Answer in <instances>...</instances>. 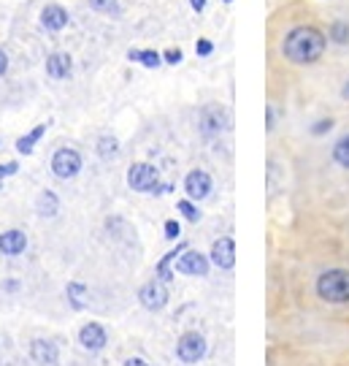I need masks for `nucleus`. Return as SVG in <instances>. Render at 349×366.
Listing matches in <instances>:
<instances>
[{
    "label": "nucleus",
    "instance_id": "1",
    "mask_svg": "<svg viewBox=\"0 0 349 366\" xmlns=\"http://www.w3.org/2000/svg\"><path fill=\"white\" fill-rule=\"evenodd\" d=\"M325 46L327 38L322 30H317L311 24H298L284 36L282 52L284 57L295 66H311L325 54Z\"/></svg>",
    "mask_w": 349,
    "mask_h": 366
},
{
    "label": "nucleus",
    "instance_id": "2",
    "mask_svg": "<svg viewBox=\"0 0 349 366\" xmlns=\"http://www.w3.org/2000/svg\"><path fill=\"white\" fill-rule=\"evenodd\" d=\"M128 187L135 193H147V196H160V193H171V184H160V171L152 163H133L128 168Z\"/></svg>",
    "mask_w": 349,
    "mask_h": 366
},
{
    "label": "nucleus",
    "instance_id": "3",
    "mask_svg": "<svg viewBox=\"0 0 349 366\" xmlns=\"http://www.w3.org/2000/svg\"><path fill=\"white\" fill-rule=\"evenodd\" d=\"M317 296L327 304H349V272L330 269L317 279Z\"/></svg>",
    "mask_w": 349,
    "mask_h": 366
},
{
    "label": "nucleus",
    "instance_id": "4",
    "mask_svg": "<svg viewBox=\"0 0 349 366\" xmlns=\"http://www.w3.org/2000/svg\"><path fill=\"white\" fill-rule=\"evenodd\" d=\"M206 353H209V342H206V337L198 334V331H187V334H181L179 342H176V358L187 366L203 361Z\"/></svg>",
    "mask_w": 349,
    "mask_h": 366
},
{
    "label": "nucleus",
    "instance_id": "5",
    "mask_svg": "<svg viewBox=\"0 0 349 366\" xmlns=\"http://www.w3.org/2000/svg\"><path fill=\"white\" fill-rule=\"evenodd\" d=\"M52 174L57 177V180H76L79 177V171H82V166H84V161H82V155L73 149V147H60L54 155H52Z\"/></svg>",
    "mask_w": 349,
    "mask_h": 366
},
{
    "label": "nucleus",
    "instance_id": "6",
    "mask_svg": "<svg viewBox=\"0 0 349 366\" xmlns=\"http://www.w3.org/2000/svg\"><path fill=\"white\" fill-rule=\"evenodd\" d=\"M228 125H230L228 112L219 103H206L198 112V128H200L203 136H219L222 131H228Z\"/></svg>",
    "mask_w": 349,
    "mask_h": 366
},
{
    "label": "nucleus",
    "instance_id": "7",
    "mask_svg": "<svg viewBox=\"0 0 349 366\" xmlns=\"http://www.w3.org/2000/svg\"><path fill=\"white\" fill-rule=\"evenodd\" d=\"M168 282H163L160 277H154L149 279L147 285H141V291H138V301H141V307L144 309H149V312H160L165 304H168Z\"/></svg>",
    "mask_w": 349,
    "mask_h": 366
},
{
    "label": "nucleus",
    "instance_id": "8",
    "mask_svg": "<svg viewBox=\"0 0 349 366\" xmlns=\"http://www.w3.org/2000/svg\"><path fill=\"white\" fill-rule=\"evenodd\" d=\"M211 177H209V171H203V168H195V171H190L187 177H184V193H187V198L190 201H203V198H209L211 196Z\"/></svg>",
    "mask_w": 349,
    "mask_h": 366
},
{
    "label": "nucleus",
    "instance_id": "9",
    "mask_svg": "<svg viewBox=\"0 0 349 366\" xmlns=\"http://www.w3.org/2000/svg\"><path fill=\"white\" fill-rule=\"evenodd\" d=\"M79 344H82L84 350H89V353H98V350H103V347L109 344V331L95 321L84 323V325L79 328Z\"/></svg>",
    "mask_w": 349,
    "mask_h": 366
},
{
    "label": "nucleus",
    "instance_id": "10",
    "mask_svg": "<svg viewBox=\"0 0 349 366\" xmlns=\"http://www.w3.org/2000/svg\"><path fill=\"white\" fill-rule=\"evenodd\" d=\"M176 272L187 277H206L209 274V258L195 250H184L176 258Z\"/></svg>",
    "mask_w": 349,
    "mask_h": 366
},
{
    "label": "nucleus",
    "instance_id": "11",
    "mask_svg": "<svg viewBox=\"0 0 349 366\" xmlns=\"http://www.w3.org/2000/svg\"><path fill=\"white\" fill-rule=\"evenodd\" d=\"M209 261H211L214 266H219V269L230 272V269L236 266V242H233L230 236L217 239V242L211 244V255H209Z\"/></svg>",
    "mask_w": 349,
    "mask_h": 366
},
{
    "label": "nucleus",
    "instance_id": "12",
    "mask_svg": "<svg viewBox=\"0 0 349 366\" xmlns=\"http://www.w3.org/2000/svg\"><path fill=\"white\" fill-rule=\"evenodd\" d=\"M30 358L38 366H54L60 361V347L52 339H33L30 342Z\"/></svg>",
    "mask_w": 349,
    "mask_h": 366
},
{
    "label": "nucleus",
    "instance_id": "13",
    "mask_svg": "<svg viewBox=\"0 0 349 366\" xmlns=\"http://www.w3.org/2000/svg\"><path fill=\"white\" fill-rule=\"evenodd\" d=\"M24 250H27V236H24V230L8 228L0 233V255L17 258V255H22Z\"/></svg>",
    "mask_w": 349,
    "mask_h": 366
},
{
    "label": "nucleus",
    "instance_id": "14",
    "mask_svg": "<svg viewBox=\"0 0 349 366\" xmlns=\"http://www.w3.org/2000/svg\"><path fill=\"white\" fill-rule=\"evenodd\" d=\"M41 24H44L46 30H52V33H60V30L68 27V11L60 3H49V6H44V11H41Z\"/></svg>",
    "mask_w": 349,
    "mask_h": 366
},
{
    "label": "nucleus",
    "instance_id": "15",
    "mask_svg": "<svg viewBox=\"0 0 349 366\" xmlns=\"http://www.w3.org/2000/svg\"><path fill=\"white\" fill-rule=\"evenodd\" d=\"M70 71H73L70 54H66V52H54V54L46 57V73H49L52 79H68Z\"/></svg>",
    "mask_w": 349,
    "mask_h": 366
},
{
    "label": "nucleus",
    "instance_id": "16",
    "mask_svg": "<svg viewBox=\"0 0 349 366\" xmlns=\"http://www.w3.org/2000/svg\"><path fill=\"white\" fill-rule=\"evenodd\" d=\"M66 296H68L70 309H76V312H84L89 307V288L84 282H68Z\"/></svg>",
    "mask_w": 349,
    "mask_h": 366
},
{
    "label": "nucleus",
    "instance_id": "17",
    "mask_svg": "<svg viewBox=\"0 0 349 366\" xmlns=\"http://www.w3.org/2000/svg\"><path fill=\"white\" fill-rule=\"evenodd\" d=\"M46 128H49V122H41V125H36L30 133H24V136L17 138V152H20V155H30V152L36 149V144L44 138Z\"/></svg>",
    "mask_w": 349,
    "mask_h": 366
},
{
    "label": "nucleus",
    "instance_id": "18",
    "mask_svg": "<svg viewBox=\"0 0 349 366\" xmlns=\"http://www.w3.org/2000/svg\"><path fill=\"white\" fill-rule=\"evenodd\" d=\"M36 212H38L41 217H54V214L60 212V198H57V193L41 190L38 198H36Z\"/></svg>",
    "mask_w": 349,
    "mask_h": 366
},
{
    "label": "nucleus",
    "instance_id": "19",
    "mask_svg": "<svg viewBox=\"0 0 349 366\" xmlns=\"http://www.w3.org/2000/svg\"><path fill=\"white\" fill-rule=\"evenodd\" d=\"M98 158L101 161H106V163H111V161H117V155H119V138L117 136H101L98 138Z\"/></svg>",
    "mask_w": 349,
    "mask_h": 366
},
{
    "label": "nucleus",
    "instance_id": "20",
    "mask_svg": "<svg viewBox=\"0 0 349 366\" xmlns=\"http://www.w3.org/2000/svg\"><path fill=\"white\" fill-rule=\"evenodd\" d=\"M128 57H131L133 63L147 66V68H157V66H160V60H163V54H157L154 49H131V52H128Z\"/></svg>",
    "mask_w": 349,
    "mask_h": 366
},
{
    "label": "nucleus",
    "instance_id": "21",
    "mask_svg": "<svg viewBox=\"0 0 349 366\" xmlns=\"http://www.w3.org/2000/svg\"><path fill=\"white\" fill-rule=\"evenodd\" d=\"M333 161L339 163L341 168H349V133L333 144Z\"/></svg>",
    "mask_w": 349,
    "mask_h": 366
},
{
    "label": "nucleus",
    "instance_id": "22",
    "mask_svg": "<svg viewBox=\"0 0 349 366\" xmlns=\"http://www.w3.org/2000/svg\"><path fill=\"white\" fill-rule=\"evenodd\" d=\"M89 8H95L98 14H111V17H119L122 8H119V0H87Z\"/></svg>",
    "mask_w": 349,
    "mask_h": 366
},
{
    "label": "nucleus",
    "instance_id": "23",
    "mask_svg": "<svg viewBox=\"0 0 349 366\" xmlns=\"http://www.w3.org/2000/svg\"><path fill=\"white\" fill-rule=\"evenodd\" d=\"M330 41H336V44H349V24L344 20H336V22L330 24Z\"/></svg>",
    "mask_w": 349,
    "mask_h": 366
},
{
    "label": "nucleus",
    "instance_id": "24",
    "mask_svg": "<svg viewBox=\"0 0 349 366\" xmlns=\"http://www.w3.org/2000/svg\"><path fill=\"white\" fill-rule=\"evenodd\" d=\"M176 209H179L190 223H198V220H200V209H198V204L195 201H190V198H181V201L176 204Z\"/></svg>",
    "mask_w": 349,
    "mask_h": 366
},
{
    "label": "nucleus",
    "instance_id": "25",
    "mask_svg": "<svg viewBox=\"0 0 349 366\" xmlns=\"http://www.w3.org/2000/svg\"><path fill=\"white\" fill-rule=\"evenodd\" d=\"M179 233H181V226H179L176 220H165V239H168V242H176Z\"/></svg>",
    "mask_w": 349,
    "mask_h": 366
},
{
    "label": "nucleus",
    "instance_id": "26",
    "mask_svg": "<svg viewBox=\"0 0 349 366\" xmlns=\"http://www.w3.org/2000/svg\"><path fill=\"white\" fill-rule=\"evenodd\" d=\"M181 57H184V54H181V49H165V52H163V60H165L168 66H179V63H181Z\"/></svg>",
    "mask_w": 349,
    "mask_h": 366
},
{
    "label": "nucleus",
    "instance_id": "27",
    "mask_svg": "<svg viewBox=\"0 0 349 366\" xmlns=\"http://www.w3.org/2000/svg\"><path fill=\"white\" fill-rule=\"evenodd\" d=\"M20 171V163H0V180H6V177H14Z\"/></svg>",
    "mask_w": 349,
    "mask_h": 366
},
{
    "label": "nucleus",
    "instance_id": "28",
    "mask_svg": "<svg viewBox=\"0 0 349 366\" xmlns=\"http://www.w3.org/2000/svg\"><path fill=\"white\" fill-rule=\"evenodd\" d=\"M211 49H214V46H211V41H209V38H198L195 52H198V54H200V57H206V54H211Z\"/></svg>",
    "mask_w": 349,
    "mask_h": 366
},
{
    "label": "nucleus",
    "instance_id": "29",
    "mask_svg": "<svg viewBox=\"0 0 349 366\" xmlns=\"http://www.w3.org/2000/svg\"><path fill=\"white\" fill-rule=\"evenodd\" d=\"M330 128H333V119H320V122L311 128V133H314V136H322V133H327Z\"/></svg>",
    "mask_w": 349,
    "mask_h": 366
},
{
    "label": "nucleus",
    "instance_id": "30",
    "mask_svg": "<svg viewBox=\"0 0 349 366\" xmlns=\"http://www.w3.org/2000/svg\"><path fill=\"white\" fill-rule=\"evenodd\" d=\"M6 73H8V54L0 49V79H3Z\"/></svg>",
    "mask_w": 349,
    "mask_h": 366
},
{
    "label": "nucleus",
    "instance_id": "31",
    "mask_svg": "<svg viewBox=\"0 0 349 366\" xmlns=\"http://www.w3.org/2000/svg\"><path fill=\"white\" fill-rule=\"evenodd\" d=\"M3 288H6L8 293H17V291H20V282H17V279H8V282H6Z\"/></svg>",
    "mask_w": 349,
    "mask_h": 366
},
{
    "label": "nucleus",
    "instance_id": "32",
    "mask_svg": "<svg viewBox=\"0 0 349 366\" xmlns=\"http://www.w3.org/2000/svg\"><path fill=\"white\" fill-rule=\"evenodd\" d=\"M190 6H193V11H198V14H200V11L206 8V0H190Z\"/></svg>",
    "mask_w": 349,
    "mask_h": 366
},
{
    "label": "nucleus",
    "instance_id": "33",
    "mask_svg": "<svg viewBox=\"0 0 349 366\" xmlns=\"http://www.w3.org/2000/svg\"><path fill=\"white\" fill-rule=\"evenodd\" d=\"M122 366H149V364H147L144 358H128V361H125Z\"/></svg>",
    "mask_w": 349,
    "mask_h": 366
},
{
    "label": "nucleus",
    "instance_id": "34",
    "mask_svg": "<svg viewBox=\"0 0 349 366\" xmlns=\"http://www.w3.org/2000/svg\"><path fill=\"white\" fill-rule=\"evenodd\" d=\"M268 131H274V109L268 106Z\"/></svg>",
    "mask_w": 349,
    "mask_h": 366
},
{
    "label": "nucleus",
    "instance_id": "35",
    "mask_svg": "<svg viewBox=\"0 0 349 366\" xmlns=\"http://www.w3.org/2000/svg\"><path fill=\"white\" fill-rule=\"evenodd\" d=\"M341 95H344V98H347V101H349V82H347V87L341 90Z\"/></svg>",
    "mask_w": 349,
    "mask_h": 366
},
{
    "label": "nucleus",
    "instance_id": "36",
    "mask_svg": "<svg viewBox=\"0 0 349 366\" xmlns=\"http://www.w3.org/2000/svg\"><path fill=\"white\" fill-rule=\"evenodd\" d=\"M225 3H233V0H225Z\"/></svg>",
    "mask_w": 349,
    "mask_h": 366
},
{
    "label": "nucleus",
    "instance_id": "37",
    "mask_svg": "<svg viewBox=\"0 0 349 366\" xmlns=\"http://www.w3.org/2000/svg\"><path fill=\"white\" fill-rule=\"evenodd\" d=\"M0 187H3V180H0Z\"/></svg>",
    "mask_w": 349,
    "mask_h": 366
}]
</instances>
